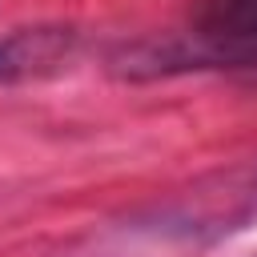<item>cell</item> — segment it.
I'll return each instance as SVG.
<instances>
[{
	"label": "cell",
	"mask_w": 257,
	"mask_h": 257,
	"mask_svg": "<svg viewBox=\"0 0 257 257\" xmlns=\"http://www.w3.org/2000/svg\"><path fill=\"white\" fill-rule=\"evenodd\" d=\"M201 60L257 68V0H213L201 16Z\"/></svg>",
	"instance_id": "obj_1"
},
{
	"label": "cell",
	"mask_w": 257,
	"mask_h": 257,
	"mask_svg": "<svg viewBox=\"0 0 257 257\" xmlns=\"http://www.w3.org/2000/svg\"><path fill=\"white\" fill-rule=\"evenodd\" d=\"M76 44L72 28H16L0 40V80H28L56 72Z\"/></svg>",
	"instance_id": "obj_2"
}]
</instances>
